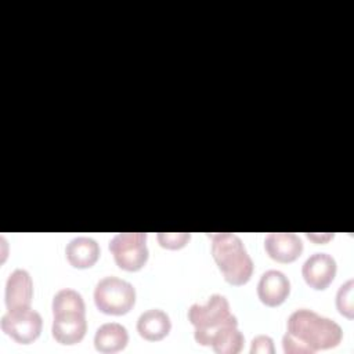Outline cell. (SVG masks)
Returning <instances> with one entry per match:
<instances>
[{
  "instance_id": "6da1fadb",
  "label": "cell",
  "mask_w": 354,
  "mask_h": 354,
  "mask_svg": "<svg viewBox=\"0 0 354 354\" xmlns=\"http://www.w3.org/2000/svg\"><path fill=\"white\" fill-rule=\"evenodd\" d=\"M342 339L343 330L337 322L313 310L299 308L288 318L282 347L286 354H313L336 347Z\"/></svg>"
},
{
  "instance_id": "7a4b0ae2",
  "label": "cell",
  "mask_w": 354,
  "mask_h": 354,
  "mask_svg": "<svg viewBox=\"0 0 354 354\" xmlns=\"http://www.w3.org/2000/svg\"><path fill=\"white\" fill-rule=\"evenodd\" d=\"M51 333L55 342L72 346L83 340L87 332L86 304L82 295L69 288L59 289L53 297Z\"/></svg>"
},
{
  "instance_id": "3957f363",
  "label": "cell",
  "mask_w": 354,
  "mask_h": 354,
  "mask_svg": "<svg viewBox=\"0 0 354 354\" xmlns=\"http://www.w3.org/2000/svg\"><path fill=\"white\" fill-rule=\"evenodd\" d=\"M188 319L195 328V342L201 346H212L227 330L238 326L228 300L218 293L212 295L203 304H192Z\"/></svg>"
},
{
  "instance_id": "277c9868",
  "label": "cell",
  "mask_w": 354,
  "mask_h": 354,
  "mask_svg": "<svg viewBox=\"0 0 354 354\" xmlns=\"http://www.w3.org/2000/svg\"><path fill=\"white\" fill-rule=\"evenodd\" d=\"M212 241V256L224 279L235 286L249 282L253 274V261L242 239L231 232L207 235Z\"/></svg>"
},
{
  "instance_id": "5b68a950",
  "label": "cell",
  "mask_w": 354,
  "mask_h": 354,
  "mask_svg": "<svg viewBox=\"0 0 354 354\" xmlns=\"http://www.w3.org/2000/svg\"><path fill=\"white\" fill-rule=\"evenodd\" d=\"M94 303L104 314L124 315L136 304V289L122 278L104 277L94 288Z\"/></svg>"
},
{
  "instance_id": "8992f818",
  "label": "cell",
  "mask_w": 354,
  "mask_h": 354,
  "mask_svg": "<svg viewBox=\"0 0 354 354\" xmlns=\"http://www.w3.org/2000/svg\"><path fill=\"white\" fill-rule=\"evenodd\" d=\"M109 252L116 266L124 271H140L148 261L145 232H120L109 242Z\"/></svg>"
},
{
  "instance_id": "52a82bcc",
  "label": "cell",
  "mask_w": 354,
  "mask_h": 354,
  "mask_svg": "<svg viewBox=\"0 0 354 354\" xmlns=\"http://www.w3.org/2000/svg\"><path fill=\"white\" fill-rule=\"evenodd\" d=\"M0 325L1 330L17 343L30 344L40 336L43 319L41 315L32 307L7 310V313L1 317Z\"/></svg>"
},
{
  "instance_id": "ba28073f",
  "label": "cell",
  "mask_w": 354,
  "mask_h": 354,
  "mask_svg": "<svg viewBox=\"0 0 354 354\" xmlns=\"http://www.w3.org/2000/svg\"><path fill=\"white\" fill-rule=\"evenodd\" d=\"M336 271V260L328 253L311 254L301 267V275L306 283L315 290L326 289L333 282Z\"/></svg>"
},
{
  "instance_id": "9c48e42d",
  "label": "cell",
  "mask_w": 354,
  "mask_h": 354,
  "mask_svg": "<svg viewBox=\"0 0 354 354\" xmlns=\"http://www.w3.org/2000/svg\"><path fill=\"white\" fill-rule=\"evenodd\" d=\"M6 307L7 310L29 308L33 299V281L24 268L14 270L6 282Z\"/></svg>"
},
{
  "instance_id": "30bf717a",
  "label": "cell",
  "mask_w": 354,
  "mask_h": 354,
  "mask_svg": "<svg viewBox=\"0 0 354 354\" xmlns=\"http://www.w3.org/2000/svg\"><path fill=\"white\" fill-rule=\"evenodd\" d=\"M290 293V282L279 270H268L263 272L257 283V296L260 301L268 307L281 306Z\"/></svg>"
},
{
  "instance_id": "8fae6325",
  "label": "cell",
  "mask_w": 354,
  "mask_h": 354,
  "mask_svg": "<svg viewBox=\"0 0 354 354\" xmlns=\"http://www.w3.org/2000/svg\"><path fill=\"white\" fill-rule=\"evenodd\" d=\"M264 249L278 263H292L303 252V241L293 232H270L264 238Z\"/></svg>"
},
{
  "instance_id": "7c38bea8",
  "label": "cell",
  "mask_w": 354,
  "mask_h": 354,
  "mask_svg": "<svg viewBox=\"0 0 354 354\" xmlns=\"http://www.w3.org/2000/svg\"><path fill=\"white\" fill-rule=\"evenodd\" d=\"M68 263L75 268H90L100 257V246L90 236H77L68 242L65 248Z\"/></svg>"
},
{
  "instance_id": "4fadbf2b",
  "label": "cell",
  "mask_w": 354,
  "mask_h": 354,
  "mask_svg": "<svg viewBox=\"0 0 354 354\" xmlns=\"http://www.w3.org/2000/svg\"><path fill=\"white\" fill-rule=\"evenodd\" d=\"M170 329V317L159 308L147 310L137 319V332L142 339L148 342H159L165 339Z\"/></svg>"
},
{
  "instance_id": "5bb4252c",
  "label": "cell",
  "mask_w": 354,
  "mask_h": 354,
  "mask_svg": "<svg viewBox=\"0 0 354 354\" xmlns=\"http://www.w3.org/2000/svg\"><path fill=\"white\" fill-rule=\"evenodd\" d=\"M129 343L127 329L118 322L102 324L94 335V347L100 353H118Z\"/></svg>"
},
{
  "instance_id": "9a60e30c",
  "label": "cell",
  "mask_w": 354,
  "mask_h": 354,
  "mask_svg": "<svg viewBox=\"0 0 354 354\" xmlns=\"http://www.w3.org/2000/svg\"><path fill=\"white\" fill-rule=\"evenodd\" d=\"M245 343V337L242 332L236 328L224 333L216 343L212 344L213 350L218 354H236L242 350Z\"/></svg>"
},
{
  "instance_id": "2e32d148",
  "label": "cell",
  "mask_w": 354,
  "mask_h": 354,
  "mask_svg": "<svg viewBox=\"0 0 354 354\" xmlns=\"http://www.w3.org/2000/svg\"><path fill=\"white\" fill-rule=\"evenodd\" d=\"M353 293H354V281L348 279L340 288L337 289L336 293V308L337 311L348 318H354V300H353Z\"/></svg>"
},
{
  "instance_id": "e0dca14e",
  "label": "cell",
  "mask_w": 354,
  "mask_h": 354,
  "mask_svg": "<svg viewBox=\"0 0 354 354\" xmlns=\"http://www.w3.org/2000/svg\"><path fill=\"white\" fill-rule=\"evenodd\" d=\"M156 238L162 248L177 250L184 248L189 242L191 234L189 232H159Z\"/></svg>"
},
{
  "instance_id": "ac0fdd59",
  "label": "cell",
  "mask_w": 354,
  "mask_h": 354,
  "mask_svg": "<svg viewBox=\"0 0 354 354\" xmlns=\"http://www.w3.org/2000/svg\"><path fill=\"white\" fill-rule=\"evenodd\" d=\"M274 340L267 335H259L253 337L250 344V354H274Z\"/></svg>"
},
{
  "instance_id": "d6986e66",
  "label": "cell",
  "mask_w": 354,
  "mask_h": 354,
  "mask_svg": "<svg viewBox=\"0 0 354 354\" xmlns=\"http://www.w3.org/2000/svg\"><path fill=\"white\" fill-rule=\"evenodd\" d=\"M308 239H311L315 243H326L329 239L333 238V234H306Z\"/></svg>"
}]
</instances>
